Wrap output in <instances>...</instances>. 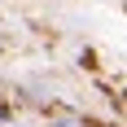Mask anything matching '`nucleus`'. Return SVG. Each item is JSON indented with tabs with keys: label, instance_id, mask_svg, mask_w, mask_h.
Instances as JSON below:
<instances>
[{
	"label": "nucleus",
	"instance_id": "obj_1",
	"mask_svg": "<svg viewBox=\"0 0 127 127\" xmlns=\"http://www.w3.org/2000/svg\"><path fill=\"white\" fill-rule=\"evenodd\" d=\"M9 127H13V123H9Z\"/></svg>",
	"mask_w": 127,
	"mask_h": 127
}]
</instances>
